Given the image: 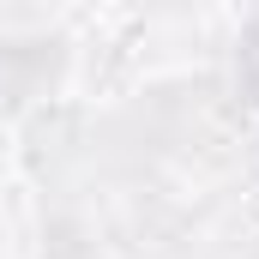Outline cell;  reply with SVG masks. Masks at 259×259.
Instances as JSON below:
<instances>
[{"label": "cell", "instance_id": "6da1fadb", "mask_svg": "<svg viewBox=\"0 0 259 259\" xmlns=\"http://www.w3.org/2000/svg\"><path fill=\"white\" fill-rule=\"evenodd\" d=\"M241 61H247V91L259 97V24H253V36H247V49H241Z\"/></svg>", "mask_w": 259, "mask_h": 259}]
</instances>
